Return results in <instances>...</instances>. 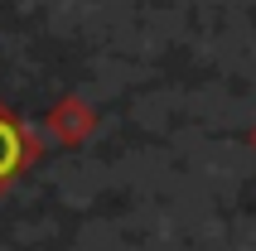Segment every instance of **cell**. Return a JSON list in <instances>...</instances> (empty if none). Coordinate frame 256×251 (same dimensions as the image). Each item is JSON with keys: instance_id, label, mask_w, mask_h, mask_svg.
I'll use <instances>...</instances> for the list:
<instances>
[{"instance_id": "1", "label": "cell", "mask_w": 256, "mask_h": 251, "mask_svg": "<svg viewBox=\"0 0 256 251\" xmlns=\"http://www.w3.org/2000/svg\"><path fill=\"white\" fill-rule=\"evenodd\" d=\"M14 160H20V136H14L10 126L0 121V174H10Z\"/></svg>"}]
</instances>
